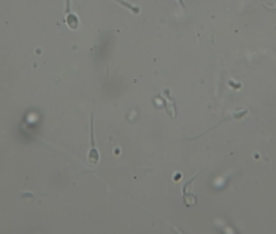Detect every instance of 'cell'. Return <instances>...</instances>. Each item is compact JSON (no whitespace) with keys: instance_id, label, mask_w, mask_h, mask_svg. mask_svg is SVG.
<instances>
[{"instance_id":"obj_7","label":"cell","mask_w":276,"mask_h":234,"mask_svg":"<svg viewBox=\"0 0 276 234\" xmlns=\"http://www.w3.org/2000/svg\"><path fill=\"white\" fill-rule=\"evenodd\" d=\"M274 1H275V3H276V0H274Z\"/></svg>"},{"instance_id":"obj_5","label":"cell","mask_w":276,"mask_h":234,"mask_svg":"<svg viewBox=\"0 0 276 234\" xmlns=\"http://www.w3.org/2000/svg\"><path fill=\"white\" fill-rule=\"evenodd\" d=\"M176 1H178V3H179V4H181V6H182V9H184V11H186V10H187V9H186V4H184V0H176Z\"/></svg>"},{"instance_id":"obj_2","label":"cell","mask_w":276,"mask_h":234,"mask_svg":"<svg viewBox=\"0 0 276 234\" xmlns=\"http://www.w3.org/2000/svg\"><path fill=\"white\" fill-rule=\"evenodd\" d=\"M199 175H200V172H197L194 177H192V178L189 179V181L184 184V187H182V196H184V205H186L187 207L193 206V205L197 203V197H196V195H194V192L190 190V187H192V184L194 182V179L197 178Z\"/></svg>"},{"instance_id":"obj_3","label":"cell","mask_w":276,"mask_h":234,"mask_svg":"<svg viewBox=\"0 0 276 234\" xmlns=\"http://www.w3.org/2000/svg\"><path fill=\"white\" fill-rule=\"evenodd\" d=\"M65 23H66V27L72 31H76L79 28V17L78 14H75L74 11L71 10V0H66V4H65V16H64Z\"/></svg>"},{"instance_id":"obj_1","label":"cell","mask_w":276,"mask_h":234,"mask_svg":"<svg viewBox=\"0 0 276 234\" xmlns=\"http://www.w3.org/2000/svg\"><path fill=\"white\" fill-rule=\"evenodd\" d=\"M91 148L88 151V162L91 165H97L100 162V152L96 147V137H94V114H91Z\"/></svg>"},{"instance_id":"obj_6","label":"cell","mask_w":276,"mask_h":234,"mask_svg":"<svg viewBox=\"0 0 276 234\" xmlns=\"http://www.w3.org/2000/svg\"><path fill=\"white\" fill-rule=\"evenodd\" d=\"M261 1H262V4H264V6H265L267 9H271V10H272V7H269V6H268L267 3H265V0H261Z\"/></svg>"},{"instance_id":"obj_4","label":"cell","mask_w":276,"mask_h":234,"mask_svg":"<svg viewBox=\"0 0 276 234\" xmlns=\"http://www.w3.org/2000/svg\"><path fill=\"white\" fill-rule=\"evenodd\" d=\"M116 3H120L124 9H127L129 11H131L133 14H136V16H138L139 13H141V9L138 7V6H136V4H131V3H129L127 0H114Z\"/></svg>"}]
</instances>
